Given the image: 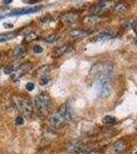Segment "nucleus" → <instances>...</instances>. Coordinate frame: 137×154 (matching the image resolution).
<instances>
[{"instance_id":"nucleus-1","label":"nucleus","mask_w":137,"mask_h":154,"mask_svg":"<svg viewBox=\"0 0 137 154\" xmlns=\"http://www.w3.org/2000/svg\"><path fill=\"white\" fill-rule=\"evenodd\" d=\"M113 63L109 61L98 62V63L92 66L89 75L91 78L97 79V80L100 78H105V77H109L113 71Z\"/></svg>"},{"instance_id":"nucleus-2","label":"nucleus","mask_w":137,"mask_h":154,"mask_svg":"<svg viewBox=\"0 0 137 154\" xmlns=\"http://www.w3.org/2000/svg\"><path fill=\"white\" fill-rule=\"evenodd\" d=\"M50 97L47 93H40L35 97V110L39 116H44L50 106Z\"/></svg>"},{"instance_id":"nucleus-3","label":"nucleus","mask_w":137,"mask_h":154,"mask_svg":"<svg viewBox=\"0 0 137 154\" xmlns=\"http://www.w3.org/2000/svg\"><path fill=\"white\" fill-rule=\"evenodd\" d=\"M13 102L16 104V106L18 107V109L22 112L24 115L30 116L32 113L33 106L31 101L26 97H16L13 99Z\"/></svg>"},{"instance_id":"nucleus-4","label":"nucleus","mask_w":137,"mask_h":154,"mask_svg":"<svg viewBox=\"0 0 137 154\" xmlns=\"http://www.w3.org/2000/svg\"><path fill=\"white\" fill-rule=\"evenodd\" d=\"M114 5H115L114 0H99L95 4H93L90 10L94 12V14H96L109 10V8H114Z\"/></svg>"},{"instance_id":"nucleus-5","label":"nucleus","mask_w":137,"mask_h":154,"mask_svg":"<svg viewBox=\"0 0 137 154\" xmlns=\"http://www.w3.org/2000/svg\"><path fill=\"white\" fill-rule=\"evenodd\" d=\"M65 122H66V119L59 110L55 111L54 113L51 114L50 117H49V123H50L51 126H53V128H61Z\"/></svg>"},{"instance_id":"nucleus-6","label":"nucleus","mask_w":137,"mask_h":154,"mask_svg":"<svg viewBox=\"0 0 137 154\" xmlns=\"http://www.w3.org/2000/svg\"><path fill=\"white\" fill-rule=\"evenodd\" d=\"M32 67H33L32 63H29V62L28 63H24V64H22V65H20L16 70H14L13 73L11 74L12 79H13V80L18 79L20 77H22L26 73H28V72L32 69Z\"/></svg>"},{"instance_id":"nucleus-7","label":"nucleus","mask_w":137,"mask_h":154,"mask_svg":"<svg viewBox=\"0 0 137 154\" xmlns=\"http://www.w3.org/2000/svg\"><path fill=\"white\" fill-rule=\"evenodd\" d=\"M89 34H91V31L84 30V29H74V30L68 32V37L71 39H74V40H77V39L84 38V37L88 36Z\"/></svg>"},{"instance_id":"nucleus-8","label":"nucleus","mask_w":137,"mask_h":154,"mask_svg":"<svg viewBox=\"0 0 137 154\" xmlns=\"http://www.w3.org/2000/svg\"><path fill=\"white\" fill-rule=\"evenodd\" d=\"M116 36V33L112 30H105L102 32L98 33L97 35H95L93 37L92 40L93 41H107V40H109V39L114 38Z\"/></svg>"},{"instance_id":"nucleus-9","label":"nucleus","mask_w":137,"mask_h":154,"mask_svg":"<svg viewBox=\"0 0 137 154\" xmlns=\"http://www.w3.org/2000/svg\"><path fill=\"white\" fill-rule=\"evenodd\" d=\"M41 9V7H26V8H18V9H14L10 12L8 16H24V14H33V12H37Z\"/></svg>"},{"instance_id":"nucleus-10","label":"nucleus","mask_w":137,"mask_h":154,"mask_svg":"<svg viewBox=\"0 0 137 154\" xmlns=\"http://www.w3.org/2000/svg\"><path fill=\"white\" fill-rule=\"evenodd\" d=\"M103 19L101 16H97V14H90V16H87L86 18L83 20L84 24L90 25V26H94V25H97L99 23L102 22Z\"/></svg>"},{"instance_id":"nucleus-11","label":"nucleus","mask_w":137,"mask_h":154,"mask_svg":"<svg viewBox=\"0 0 137 154\" xmlns=\"http://www.w3.org/2000/svg\"><path fill=\"white\" fill-rule=\"evenodd\" d=\"M79 18V14L77 12H68V14H64L61 18V22L65 24H74Z\"/></svg>"},{"instance_id":"nucleus-12","label":"nucleus","mask_w":137,"mask_h":154,"mask_svg":"<svg viewBox=\"0 0 137 154\" xmlns=\"http://www.w3.org/2000/svg\"><path fill=\"white\" fill-rule=\"evenodd\" d=\"M59 110L61 112V114L64 115L66 121H70V120L72 119V114L73 113H72V107H71L70 104H65V105L61 106Z\"/></svg>"},{"instance_id":"nucleus-13","label":"nucleus","mask_w":137,"mask_h":154,"mask_svg":"<svg viewBox=\"0 0 137 154\" xmlns=\"http://www.w3.org/2000/svg\"><path fill=\"white\" fill-rule=\"evenodd\" d=\"M27 53V47L25 45H18V46L14 47L13 51H12V58L14 59H20L23 58Z\"/></svg>"},{"instance_id":"nucleus-14","label":"nucleus","mask_w":137,"mask_h":154,"mask_svg":"<svg viewBox=\"0 0 137 154\" xmlns=\"http://www.w3.org/2000/svg\"><path fill=\"white\" fill-rule=\"evenodd\" d=\"M127 148V143L124 140H119L114 144L113 146V150L116 154H121L123 153L124 151Z\"/></svg>"},{"instance_id":"nucleus-15","label":"nucleus","mask_w":137,"mask_h":154,"mask_svg":"<svg viewBox=\"0 0 137 154\" xmlns=\"http://www.w3.org/2000/svg\"><path fill=\"white\" fill-rule=\"evenodd\" d=\"M68 48H70V44H64V45H61V46L56 47V48L51 53V56H52L53 58L61 57V56H64L66 53H67L68 51Z\"/></svg>"},{"instance_id":"nucleus-16","label":"nucleus","mask_w":137,"mask_h":154,"mask_svg":"<svg viewBox=\"0 0 137 154\" xmlns=\"http://www.w3.org/2000/svg\"><path fill=\"white\" fill-rule=\"evenodd\" d=\"M127 8H128V4L124 1H120V2H118L117 4L114 5V9H115V11H118V12L124 11V10H126Z\"/></svg>"},{"instance_id":"nucleus-17","label":"nucleus","mask_w":137,"mask_h":154,"mask_svg":"<svg viewBox=\"0 0 137 154\" xmlns=\"http://www.w3.org/2000/svg\"><path fill=\"white\" fill-rule=\"evenodd\" d=\"M16 33H4V34H0V42H4V41H7L12 39L16 36Z\"/></svg>"},{"instance_id":"nucleus-18","label":"nucleus","mask_w":137,"mask_h":154,"mask_svg":"<svg viewBox=\"0 0 137 154\" xmlns=\"http://www.w3.org/2000/svg\"><path fill=\"white\" fill-rule=\"evenodd\" d=\"M103 123L107 124V125H112V124H115L116 122H117V119H116V117H114V116H105V118H103Z\"/></svg>"},{"instance_id":"nucleus-19","label":"nucleus","mask_w":137,"mask_h":154,"mask_svg":"<svg viewBox=\"0 0 137 154\" xmlns=\"http://www.w3.org/2000/svg\"><path fill=\"white\" fill-rule=\"evenodd\" d=\"M59 39V35H57V34H50L47 37H45V41L48 43L55 42V41H57Z\"/></svg>"},{"instance_id":"nucleus-20","label":"nucleus","mask_w":137,"mask_h":154,"mask_svg":"<svg viewBox=\"0 0 137 154\" xmlns=\"http://www.w3.org/2000/svg\"><path fill=\"white\" fill-rule=\"evenodd\" d=\"M37 38H38V35H37L35 32H30L26 37H25L26 41H28V42H30V41H33V40H36Z\"/></svg>"},{"instance_id":"nucleus-21","label":"nucleus","mask_w":137,"mask_h":154,"mask_svg":"<svg viewBox=\"0 0 137 154\" xmlns=\"http://www.w3.org/2000/svg\"><path fill=\"white\" fill-rule=\"evenodd\" d=\"M4 73L6 74V75H11L12 73H13V71H14V69H13V67L12 66H6V67H4Z\"/></svg>"},{"instance_id":"nucleus-22","label":"nucleus","mask_w":137,"mask_h":154,"mask_svg":"<svg viewBox=\"0 0 137 154\" xmlns=\"http://www.w3.org/2000/svg\"><path fill=\"white\" fill-rule=\"evenodd\" d=\"M25 123V118L23 116L18 115V117L16 118V125H23Z\"/></svg>"},{"instance_id":"nucleus-23","label":"nucleus","mask_w":137,"mask_h":154,"mask_svg":"<svg viewBox=\"0 0 137 154\" xmlns=\"http://www.w3.org/2000/svg\"><path fill=\"white\" fill-rule=\"evenodd\" d=\"M48 82H49V78H48V77H47L46 75L40 77V81H39L40 85H46Z\"/></svg>"},{"instance_id":"nucleus-24","label":"nucleus","mask_w":137,"mask_h":154,"mask_svg":"<svg viewBox=\"0 0 137 154\" xmlns=\"http://www.w3.org/2000/svg\"><path fill=\"white\" fill-rule=\"evenodd\" d=\"M33 51H34L35 53H41L43 51V48L40 45H35V46L33 47Z\"/></svg>"},{"instance_id":"nucleus-25","label":"nucleus","mask_w":137,"mask_h":154,"mask_svg":"<svg viewBox=\"0 0 137 154\" xmlns=\"http://www.w3.org/2000/svg\"><path fill=\"white\" fill-rule=\"evenodd\" d=\"M34 87H35V84L33 82H28L26 84V88H27V91H32L33 89H34Z\"/></svg>"},{"instance_id":"nucleus-26","label":"nucleus","mask_w":137,"mask_h":154,"mask_svg":"<svg viewBox=\"0 0 137 154\" xmlns=\"http://www.w3.org/2000/svg\"><path fill=\"white\" fill-rule=\"evenodd\" d=\"M25 3H28V4H35V3H38V2L42 1V0H23Z\"/></svg>"},{"instance_id":"nucleus-27","label":"nucleus","mask_w":137,"mask_h":154,"mask_svg":"<svg viewBox=\"0 0 137 154\" xmlns=\"http://www.w3.org/2000/svg\"><path fill=\"white\" fill-rule=\"evenodd\" d=\"M41 21H42L43 23H49V22H51V21H53V19L51 18V16H45V18L41 19Z\"/></svg>"},{"instance_id":"nucleus-28","label":"nucleus","mask_w":137,"mask_h":154,"mask_svg":"<svg viewBox=\"0 0 137 154\" xmlns=\"http://www.w3.org/2000/svg\"><path fill=\"white\" fill-rule=\"evenodd\" d=\"M87 154H100V152H99V151L94 150V151H91V152H89V153H87Z\"/></svg>"},{"instance_id":"nucleus-29","label":"nucleus","mask_w":137,"mask_h":154,"mask_svg":"<svg viewBox=\"0 0 137 154\" xmlns=\"http://www.w3.org/2000/svg\"><path fill=\"white\" fill-rule=\"evenodd\" d=\"M4 3H9V2H11V0H3Z\"/></svg>"},{"instance_id":"nucleus-30","label":"nucleus","mask_w":137,"mask_h":154,"mask_svg":"<svg viewBox=\"0 0 137 154\" xmlns=\"http://www.w3.org/2000/svg\"><path fill=\"white\" fill-rule=\"evenodd\" d=\"M135 44L137 45V37H136V39H135Z\"/></svg>"},{"instance_id":"nucleus-31","label":"nucleus","mask_w":137,"mask_h":154,"mask_svg":"<svg viewBox=\"0 0 137 154\" xmlns=\"http://www.w3.org/2000/svg\"><path fill=\"white\" fill-rule=\"evenodd\" d=\"M135 154H137V152H136V153H135Z\"/></svg>"},{"instance_id":"nucleus-32","label":"nucleus","mask_w":137,"mask_h":154,"mask_svg":"<svg viewBox=\"0 0 137 154\" xmlns=\"http://www.w3.org/2000/svg\"><path fill=\"white\" fill-rule=\"evenodd\" d=\"M0 19H1V18H0Z\"/></svg>"}]
</instances>
